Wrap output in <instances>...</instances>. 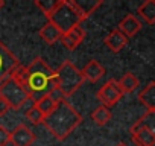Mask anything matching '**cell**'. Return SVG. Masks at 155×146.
Here are the masks:
<instances>
[{"label": "cell", "mask_w": 155, "mask_h": 146, "mask_svg": "<svg viewBox=\"0 0 155 146\" xmlns=\"http://www.w3.org/2000/svg\"><path fill=\"white\" fill-rule=\"evenodd\" d=\"M9 110H11V107L6 104V101H3L2 98H0V117L5 116V114H6Z\"/></svg>", "instance_id": "obj_23"}, {"label": "cell", "mask_w": 155, "mask_h": 146, "mask_svg": "<svg viewBox=\"0 0 155 146\" xmlns=\"http://www.w3.org/2000/svg\"><path fill=\"white\" fill-rule=\"evenodd\" d=\"M40 37H41V40L44 41V43H47V44H55L58 40H61V37H62V32L53 25V23H50V22H47L41 29H40Z\"/></svg>", "instance_id": "obj_13"}, {"label": "cell", "mask_w": 155, "mask_h": 146, "mask_svg": "<svg viewBox=\"0 0 155 146\" xmlns=\"http://www.w3.org/2000/svg\"><path fill=\"white\" fill-rule=\"evenodd\" d=\"M138 15L147 25H155V0H146L138 6Z\"/></svg>", "instance_id": "obj_16"}, {"label": "cell", "mask_w": 155, "mask_h": 146, "mask_svg": "<svg viewBox=\"0 0 155 146\" xmlns=\"http://www.w3.org/2000/svg\"><path fill=\"white\" fill-rule=\"evenodd\" d=\"M34 141H35V134L25 123L17 125L11 131V141L9 143H12V146H32Z\"/></svg>", "instance_id": "obj_8"}, {"label": "cell", "mask_w": 155, "mask_h": 146, "mask_svg": "<svg viewBox=\"0 0 155 146\" xmlns=\"http://www.w3.org/2000/svg\"><path fill=\"white\" fill-rule=\"evenodd\" d=\"M87 18V14L81 8L79 2L74 0H58L53 11L47 15V22L53 23L62 34L81 26V23Z\"/></svg>", "instance_id": "obj_3"}, {"label": "cell", "mask_w": 155, "mask_h": 146, "mask_svg": "<svg viewBox=\"0 0 155 146\" xmlns=\"http://www.w3.org/2000/svg\"><path fill=\"white\" fill-rule=\"evenodd\" d=\"M117 29H119L126 38H129V37H134V35L141 29V22H140L135 15L128 14L126 17H123V18L120 20Z\"/></svg>", "instance_id": "obj_11"}, {"label": "cell", "mask_w": 155, "mask_h": 146, "mask_svg": "<svg viewBox=\"0 0 155 146\" xmlns=\"http://www.w3.org/2000/svg\"><path fill=\"white\" fill-rule=\"evenodd\" d=\"M117 84H119L120 90L123 91V95L125 93H132L138 87V78L134 75V73L126 71L125 75L120 78V81H117Z\"/></svg>", "instance_id": "obj_17"}, {"label": "cell", "mask_w": 155, "mask_h": 146, "mask_svg": "<svg viewBox=\"0 0 155 146\" xmlns=\"http://www.w3.org/2000/svg\"><path fill=\"white\" fill-rule=\"evenodd\" d=\"M138 101L147 108V111H155V81L149 82L138 93Z\"/></svg>", "instance_id": "obj_14"}, {"label": "cell", "mask_w": 155, "mask_h": 146, "mask_svg": "<svg viewBox=\"0 0 155 146\" xmlns=\"http://www.w3.org/2000/svg\"><path fill=\"white\" fill-rule=\"evenodd\" d=\"M104 43H105V46H107L113 53H119V52L128 44V38H126L119 29H114V31H111V32L105 37Z\"/></svg>", "instance_id": "obj_12"}, {"label": "cell", "mask_w": 155, "mask_h": 146, "mask_svg": "<svg viewBox=\"0 0 155 146\" xmlns=\"http://www.w3.org/2000/svg\"><path fill=\"white\" fill-rule=\"evenodd\" d=\"M9 141H11V132L3 125H0V146H8Z\"/></svg>", "instance_id": "obj_22"}, {"label": "cell", "mask_w": 155, "mask_h": 146, "mask_svg": "<svg viewBox=\"0 0 155 146\" xmlns=\"http://www.w3.org/2000/svg\"><path fill=\"white\" fill-rule=\"evenodd\" d=\"M81 71H82L84 79H87V81H90V82H97V81L102 79L104 75H105V67H104L99 61L90 59V61L85 64L84 70H81Z\"/></svg>", "instance_id": "obj_10"}, {"label": "cell", "mask_w": 155, "mask_h": 146, "mask_svg": "<svg viewBox=\"0 0 155 146\" xmlns=\"http://www.w3.org/2000/svg\"><path fill=\"white\" fill-rule=\"evenodd\" d=\"M26 119H28L32 125H40V123H43V120H44V114H43L35 105H32V107L26 111Z\"/></svg>", "instance_id": "obj_20"}, {"label": "cell", "mask_w": 155, "mask_h": 146, "mask_svg": "<svg viewBox=\"0 0 155 146\" xmlns=\"http://www.w3.org/2000/svg\"><path fill=\"white\" fill-rule=\"evenodd\" d=\"M137 123H140L143 128H146L153 137H155V111H146L138 120Z\"/></svg>", "instance_id": "obj_19"}, {"label": "cell", "mask_w": 155, "mask_h": 146, "mask_svg": "<svg viewBox=\"0 0 155 146\" xmlns=\"http://www.w3.org/2000/svg\"><path fill=\"white\" fill-rule=\"evenodd\" d=\"M97 99L102 102V105L111 108L114 107L122 98H123V91L120 90L119 84L116 79H110L107 81L99 90H97Z\"/></svg>", "instance_id": "obj_7"}, {"label": "cell", "mask_w": 155, "mask_h": 146, "mask_svg": "<svg viewBox=\"0 0 155 146\" xmlns=\"http://www.w3.org/2000/svg\"><path fill=\"white\" fill-rule=\"evenodd\" d=\"M82 71L71 61H64L58 70H55V88L64 96L68 98L76 93L84 84Z\"/></svg>", "instance_id": "obj_4"}, {"label": "cell", "mask_w": 155, "mask_h": 146, "mask_svg": "<svg viewBox=\"0 0 155 146\" xmlns=\"http://www.w3.org/2000/svg\"><path fill=\"white\" fill-rule=\"evenodd\" d=\"M34 105L44 114V117L47 116V114H50L53 110H55V107H56V102L50 98V96H44V98H41V99H38L37 102H34Z\"/></svg>", "instance_id": "obj_18"}, {"label": "cell", "mask_w": 155, "mask_h": 146, "mask_svg": "<svg viewBox=\"0 0 155 146\" xmlns=\"http://www.w3.org/2000/svg\"><path fill=\"white\" fill-rule=\"evenodd\" d=\"M90 117H91V120H93L97 126H105V125L111 120L113 113H111V110H110L108 107L99 105V107H96V108L91 111Z\"/></svg>", "instance_id": "obj_15"}, {"label": "cell", "mask_w": 155, "mask_h": 146, "mask_svg": "<svg viewBox=\"0 0 155 146\" xmlns=\"http://www.w3.org/2000/svg\"><path fill=\"white\" fill-rule=\"evenodd\" d=\"M116 146H126V144H125V143H117Z\"/></svg>", "instance_id": "obj_25"}, {"label": "cell", "mask_w": 155, "mask_h": 146, "mask_svg": "<svg viewBox=\"0 0 155 146\" xmlns=\"http://www.w3.org/2000/svg\"><path fill=\"white\" fill-rule=\"evenodd\" d=\"M56 3H58V0H35V2H34V5H35L37 8H40L41 12H43L46 17L53 11V8L56 6Z\"/></svg>", "instance_id": "obj_21"}, {"label": "cell", "mask_w": 155, "mask_h": 146, "mask_svg": "<svg viewBox=\"0 0 155 146\" xmlns=\"http://www.w3.org/2000/svg\"><path fill=\"white\" fill-rule=\"evenodd\" d=\"M85 35H87V34H85V31H84L81 26H76L74 29H71V31L62 34L61 43L64 44V47H65L67 50H74L78 46L84 41Z\"/></svg>", "instance_id": "obj_9"}, {"label": "cell", "mask_w": 155, "mask_h": 146, "mask_svg": "<svg viewBox=\"0 0 155 146\" xmlns=\"http://www.w3.org/2000/svg\"><path fill=\"white\" fill-rule=\"evenodd\" d=\"M5 6V0H0V9H2Z\"/></svg>", "instance_id": "obj_24"}, {"label": "cell", "mask_w": 155, "mask_h": 146, "mask_svg": "<svg viewBox=\"0 0 155 146\" xmlns=\"http://www.w3.org/2000/svg\"><path fill=\"white\" fill-rule=\"evenodd\" d=\"M20 67L17 56L0 41V84L9 76H12L15 70Z\"/></svg>", "instance_id": "obj_6"}, {"label": "cell", "mask_w": 155, "mask_h": 146, "mask_svg": "<svg viewBox=\"0 0 155 146\" xmlns=\"http://www.w3.org/2000/svg\"><path fill=\"white\" fill-rule=\"evenodd\" d=\"M82 122V116L65 99L58 102L55 110L43 120L44 128L58 140H65Z\"/></svg>", "instance_id": "obj_2"}, {"label": "cell", "mask_w": 155, "mask_h": 146, "mask_svg": "<svg viewBox=\"0 0 155 146\" xmlns=\"http://www.w3.org/2000/svg\"><path fill=\"white\" fill-rule=\"evenodd\" d=\"M12 76L23 85L29 99L34 102L49 96L55 90V70L41 56H37L26 67L20 65Z\"/></svg>", "instance_id": "obj_1"}, {"label": "cell", "mask_w": 155, "mask_h": 146, "mask_svg": "<svg viewBox=\"0 0 155 146\" xmlns=\"http://www.w3.org/2000/svg\"><path fill=\"white\" fill-rule=\"evenodd\" d=\"M0 98L6 101L11 110H20L28 101H31L23 85L14 76H9L0 84Z\"/></svg>", "instance_id": "obj_5"}]
</instances>
